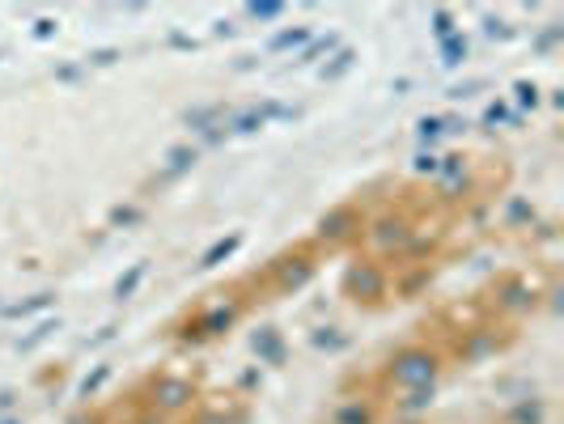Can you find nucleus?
Instances as JSON below:
<instances>
[{"mask_svg": "<svg viewBox=\"0 0 564 424\" xmlns=\"http://www.w3.org/2000/svg\"><path fill=\"white\" fill-rule=\"evenodd\" d=\"M451 366V352L442 344H429V339H412L395 348L387 361H382V382L391 391H437L442 373Z\"/></svg>", "mask_w": 564, "mask_h": 424, "instance_id": "f257e3e1", "label": "nucleus"}, {"mask_svg": "<svg viewBox=\"0 0 564 424\" xmlns=\"http://www.w3.org/2000/svg\"><path fill=\"white\" fill-rule=\"evenodd\" d=\"M421 229H416V217L403 208V204H382L373 217L366 221V247H369V259H382L387 268L408 254L412 247V238H416Z\"/></svg>", "mask_w": 564, "mask_h": 424, "instance_id": "f03ea898", "label": "nucleus"}, {"mask_svg": "<svg viewBox=\"0 0 564 424\" xmlns=\"http://www.w3.org/2000/svg\"><path fill=\"white\" fill-rule=\"evenodd\" d=\"M144 407L158 416V421H178L187 412L199 407V382L196 378H183V373H158L149 382V399Z\"/></svg>", "mask_w": 564, "mask_h": 424, "instance_id": "7ed1b4c3", "label": "nucleus"}, {"mask_svg": "<svg viewBox=\"0 0 564 424\" xmlns=\"http://www.w3.org/2000/svg\"><path fill=\"white\" fill-rule=\"evenodd\" d=\"M366 221L369 213L361 204H336V208H327L323 217H318V226H314V251H344V247H352V242H361V233H366Z\"/></svg>", "mask_w": 564, "mask_h": 424, "instance_id": "20e7f679", "label": "nucleus"}, {"mask_svg": "<svg viewBox=\"0 0 564 424\" xmlns=\"http://www.w3.org/2000/svg\"><path fill=\"white\" fill-rule=\"evenodd\" d=\"M391 268L382 263V259H369V254H357L352 263H348V272H344V293L357 302V306H382L387 297H391Z\"/></svg>", "mask_w": 564, "mask_h": 424, "instance_id": "39448f33", "label": "nucleus"}, {"mask_svg": "<svg viewBox=\"0 0 564 424\" xmlns=\"http://www.w3.org/2000/svg\"><path fill=\"white\" fill-rule=\"evenodd\" d=\"M314 276H318V251H314V242L276 254L268 263V272H263V281L272 284V293H302Z\"/></svg>", "mask_w": 564, "mask_h": 424, "instance_id": "423d86ee", "label": "nucleus"}, {"mask_svg": "<svg viewBox=\"0 0 564 424\" xmlns=\"http://www.w3.org/2000/svg\"><path fill=\"white\" fill-rule=\"evenodd\" d=\"M242 311H247V302H242V297H221V302H213L208 311H199L196 318H187V327L178 331V339H192V344L221 339L226 331H234V327H238Z\"/></svg>", "mask_w": 564, "mask_h": 424, "instance_id": "0eeeda50", "label": "nucleus"}, {"mask_svg": "<svg viewBox=\"0 0 564 424\" xmlns=\"http://www.w3.org/2000/svg\"><path fill=\"white\" fill-rule=\"evenodd\" d=\"M535 289L527 281H518V276H509V281H501L497 289H492V306L501 314H531L535 311Z\"/></svg>", "mask_w": 564, "mask_h": 424, "instance_id": "6e6552de", "label": "nucleus"}, {"mask_svg": "<svg viewBox=\"0 0 564 424\" xmlns=\"http://www.w3.org/2000/svg\"><path fill=\"white\" fill-rule=\"evenodd\" d=\"M332 424H382V403L378 399H344L336 412H332Z\"/></svg>", "mask_w": 564, "mask_h": 424, "instance_id": "1a4fd4ad", "label": "nucleus"}, {"mask_svg": "<svg viewBox=\"0 0 564 424\" xmlns=\"http://www.w3.org/2000/svg\"><path fill=\"white\" fill-rule=\"evenodd\" d=\"M238 247H242V233H229V238H217V242H213L208 251L199 254L196 268H204V272H208V268H221L226 259H234V251H238Z\"/></svg>", "mask_w": 564, "mask_h": 424, "instance_id": "9d476101", "label": "nucleus"}, {"mask_svg": "<svg viewBox=\"0 0 564 424\" xmlns=\"http://www.w3.org/2000/svg\"><path fill=\"white\" fill-rule=\"evenodd\" d=\"M149 281V259H141V263H132L119 281H115V302H132L137 297V289Z\"/></svg>", "mask_w": 564, "mask_h": 424, "instance_id": "9b49d317", "label": "nucleus"}, {"mask_svg": "<svg viewBox=\"0 0 564 424\" xmlns=\"http://www.w3.org/2000/svg\"><path fill=\"white\" fill-rule=\"evenodd\" d=\"M56 302V293H34L30 302H13V306H0V314L4 318H26V314H34V311H47Z\"/></svg>", "mask_w": 564, "mask_h": 424, "instance_id": "f8f14e48", "label": "nucleus"}, {"mask_svg": "<svg viewBox=\"0 0 564 424\" xmlns=\"http://www.w3.org/2000/svg\"><path fill=\"white\" fill-rule=\"evenodd\" d=\"M314 30L311 26H293V30H281L276 39H272V52H289V47H302V43H311Z\"/></svg>", "mask_w": 564, "mask_h": 424, "instance_id": "ddd939ff", "label": "nucleus"}, {"mask_svg": "<svg viewBox=\"0 0 564 424\" xmlns=\"http://www.w3.org/2000/svg\"><path fill=\"white\" fill-rule=\"evenodd\" d=\"M547 421V407H543V403H518V407H513V412H509V424H543Z\"/></svg>", "mask_w": 564, "mask_h": 424, "instance_id": "4468645a", "label": "nucleus"}, {"mask_svg": "<svg viewBox=\"0 0 564 424\" xmlns=\"http://www.w3.org/2000/svg\"><path fill=\"white\" fill-rule=\"evenodd\" d=\"M192 424H242V416H234L226 407H199L196 416H192Z\"/></svg>", "mask_w": 564, "mask_h": 424, "instance_id": "2eb2a0df", "label": "nucleus"}, {"mask_svg": "<svg viewBox=\"0 0 564 424\" xmlns=\"http://www.w3.org/2000/svg\"><path fill=\"white\" fill-rule=\"evenodd\" d=\"M442 64H458V59L467 56V39L463 34H451V39H442Z\"/></svg>", "mask_w": 564, "mask_h": 424, "instance_id": "dca6fc26", "label": "nucleus"}, {"mask_svg": "<svg viewBox=\"0 0 564 424\" xmlns=\"http://www.w3.org/2000/svg\"><path fill=\"white\" fill-rule=\"evenodd\" d=\"M107 378H111V366H98V369H94V378H85V382H82V399H94V395H98Z\"/></svg>", "mask_w": 564, "mask_h": 424, "instance_id": "f3484780", "label": "nucleus"}, {"mask_svg": "<svg viewBox=\"0 0 564 424\" xmlns=\"http://www.w3.org/2000/svg\"><path fill=\"white\" fill-rule=\"evenodd\" d=\"M137 221H144V208H137V204L115 208V213H111V226H137Z\"/></svg>", "mask_w": 564, "mask_h": 424, "instance_id": "a211bd4d", "label": "nucleus"}, {"mask_svg": "<svg viewBox=\"0 0 564 424\" xmlns=\"http://www.w3.org/2000/svg\"><path fill=\"white\" fill-rule=\"evenodd\" d=\"M332 47H336V34H327V39H314L311 47H306V52L297 56V64H311V59L318 56V52H332Z\"/></svg>", "mask_w": 564, "mask_h": 424, "instance_id": "6ab92c4d", "label": "nucleus"}, {"mask_svg": "<svg viewBox=\"0 0 564 424\" xmlns=\"http://www.w3.org/2000/svg\"><path fill=\"white\" fill-rule=\"evenodd\" d=\"M192 162H196V149H174V153H170V174H183Z\"/></svg>", "mask_w": 564, "mask_h": 424, "instance_id": "aec40b11", "label": "nucleus"}, {"mask_svg": "<svg viewBox=\"0 0 564 424\" xmlns=\"http://www.w3.org/2000/svg\"><path fill=\"white\" fill-rule=\"evenodd\" d=\"M247 13H251V18H259V22H272V18H281V13H284V4H272V0H263V4H251Z\"/></svg>", "mask_w": 564, "mask_h": 424, "instance_id": "412c9836", "label": "nucleus"}, {"mask_svg": "<svg viewBox=\"0 0 564 424\" xmlns=\"http://www.w3.org/2000/svg\"><path fill=\"white\" fill-rule=\"evenodd\" d=\"M442 132H446V119H437V115H433V119H421V141H437Z\"/></svg>", "mask_w": 564, "mask_h": 424, "instance_id": "4be33fe9", "label": "nucleus"}, {"mask_svg": "<svg viewBox=\"0 0 564 424\" xmlns=\"http://www.w3.org/2000/svg\"><path fill=\"white\" fill-rule=\"evenodd\" d=\"M518 102H522V107H539V89H535V85L518 81Z\"/></svg>", "mask_w": 564, "mask_h": 424, "instance_id": "5701e85b", "label": "nucleus"}, {"mask_svg": "<svg viewBox=\"0 0 564 424\" xmlns=\"http://www.w3.org/2000/svg\"><path fill=\"white\" fill-rule=\"evenodd\" d=\"M52 331H59V323H43V327H39V331H34V336H30V339H22L18 348H34L39 339H47V336H52Z\"/></svg>", "mask_w": 564, "mask_h": 424, "instance_id": "b1692460", "label": "nucleus"}, {"mask_svg": "<svg viewBox=\"0 0 564 424\" xmlns=\"http://www.w3.org/2000/svg\"><path fill=\"white\" fill-rule=\"evenodd\" d=\"M115 59H119V52H115V47H107V52H94V56H89V64H115Z\"/></svg>", "mask_w": 564, "mask_h": 424, "instance_id": "393cba45", "label": "nucleus"}, {"mask_svg": "<svg viewBox=\"0 0 564 424\" xmlns=\"http://www.w3.org/2000/svg\"><path fill=\"white\" fill-rule=\"evenodd\" d=\"M416 170H429V174H433V170H437V157H433V153H424V157H416Z\"/></svg>", "mask_w": 564, "mask_h": 424, "instance_id": "a878e982", "label": "nucleus"}, {"mask_svg": "<svg viewBox=\"0 0 564 424\" xmlns=\"http://www.w3.org/2000/svg\"><path fill=\"white\" fill-rule=\"evenodd\" d=\"M4 424H18V421H4Z\"/></svg>", "mask_w": 564, "mask_h": 424, "instance_id": "bb28decb", "label": "nucleus"}]
</instances>
